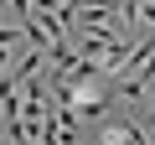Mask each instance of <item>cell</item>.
<instances>
[{"label":"cell","mask_w":155,"mask_h":145,"mask_svg":"<svg viewBox=\"0 0 155 145\" xmlns=\"http://www.w3.org/2000/svg\"><path fill=\"white\" fill-rule=\"evenodd\" d=\"M140 130H145V135L155 130V83H150V104H145V124H140Z\"/></svg>","instance_id":"obj_3"},{"label":"cell","mask_w":155,"mask_h":145,"mask_svg":"<svg viewBox=\"0 0 155 145\" xmlns=\"http://www.w3.org/2000/svg\"><path fill=\"white\" fill-rule=\"evenodd\" d=\"M98 140H129V145H134V140H145V130H140V124L114 119V124H104V130H98Z\"/></svg>","instance_id":"obj_2"},{"label":"cell","mask_w":155,"mask_h":145,"mask_svg":"<svg viewBox=\"0 0 155 145\" xmlns=\"http://www.w3.org/2000/svg\"><path fill=\"white\" fill-rule=\"evenodd\" d=\"M0 124H5V140H26L21 135V88L5 67H0Z\"/></svg>","instance_id":"obj_1"},{"label":"cell","mask_w":155,"mask_h":145,"mask_svg":"<svg viewBox=\"0 0 155 145\" xmlns=\"http://www.w3.org/2000/svg\"><path fill=\"white\" fill-rule=\"evenodd\" d=\"M150 135H155V130H150Z\"/></svg>","instance_id":"obj_4"}]
</instances>
